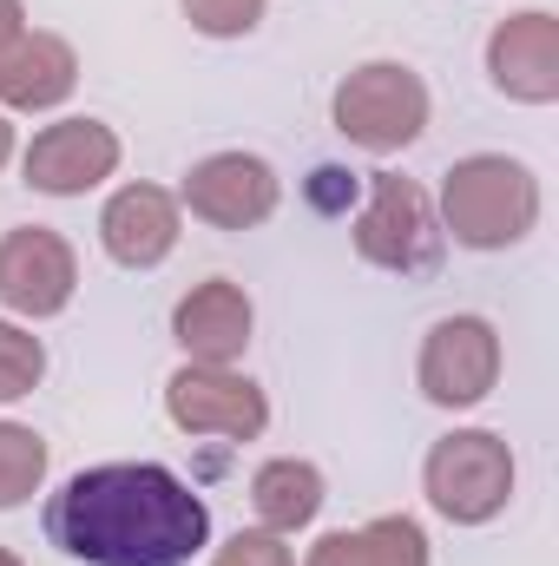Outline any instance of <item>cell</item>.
Masks as SVG:
<instances>
[{
    "label": "cell",
    "instance_id": "obj_1",
    "mask_svg": "<svg viewBox=\"0 0 559 566\" xmlns=\"http://www.w3.org/2000/svg\"><path fill=\"white\" fill-rule=\"evenodd\" d=\"M46 541L86 566H184L211 541V507L158 461H99L46 501Z\"/></svg>",
    "mask_w": 559,
    "mask_h": 566
},
{
    "label": "cell",
    "instance_id": "obj_2",
    "mask_svg": "<svg viewBox=\"0 0 559 566\" xmlns=\"http://www.w3.org/2000/svg\"><path fill=\"white\" fill-rule=\"evenodd\" d=\"M540 224V178L507 151H474L441 178V238L467 251H507Z\"/></svg>",
    "mask_w": 559,
    "mask_h": 566
},
{
    "label": "cell",
    "instance_id": "obj_3",
    "mask_svg": "<svg viewBox=\"0 0 559 566\" xmlns=\"http://www.w3.org/2000/svg\"><path fill=\"white\" fill-rule=\"evenodd\" d=\"M421 488H428V501H434L441 521L487 527L514 501V448L494 428H454V434H441L428 448Z\"/></svg>",
    "mask_w": 559,
    "mask_h": 566
},
{
    "label": "cell",
    "instance_id": "obj_4",
    "mask_svg": "<svg viewBox=\"0 0 559 566\" xmlns=\"http://www.w3.org/2000/svg\"><path fill=\"white\" fill-rule=\"evenodd\" d=\"M329 119L362 151H402V145H415L428 133V86L402 60H369L336 86Z\"/></svg>",
    "mask_w": 559,
    "mask_h": 566
},
{
    "label": "cell",
    "instance_id": "obj_5",
    "mask_svg": "<svg viewBox=\"0 0 559 566\" xmlns=\"http://www.w3.org/2000/svg\"><path fill=\"white\" fill-rule=\"evenodd\" d=\"M356 251H362V264L395 271V277H428L441 264V224H434V205L415 178L382 171L369 185V205L356 211Z\"/></svg>",
    "mask_w": 559,
    "mask_h": 566
},
{
    "label": "cell",
    "instance_id": "obj_6",
    "mask_svg": "<svg viewBox=\"0 0 559 566\" xmlns=\"http://www.w3.org/2000/svg\"><path fill=\"white\" fill-rule=\"evenodd\" d=\"M165 416L184 434H218V441H257L271 428V402L251 376L231 363H184L165 382Z\"/></svg>",
    "mask_w": 559,
    "mask_h": 566
},
{
    "label": "cell",
    "instance_id": "obj_7",
    "mask_svg": "<svg viewBox=\"0 0 559 566\" xmlns=\"http://www.w3.org/2000/svg\"><path fill=\"white\" fill-rule=\"evenodd\" d=\"M415 382L434 409H474L500 382V336L487 316H441L421 343Z\"/></svg>",
    "mask_w": 559,
    "mask_h": 566
},
{
    "label": "cell",
    "instance_id": "obj_8",
    "mask_svg": "<svg viewBox=\"0 0 559 566\" xmlns=\"http://www.w3.org/2000/svg\"><path fill=\"white\" fill-rule=\"evenodd\" d=\"M80 290V258L60 231L46 224H20L0 238V303L13 316H60Z\"/></svg>",
    "mask_w": 559,
    "mask_h": 566
},
{
    "label": "cell",
    "instance_id": "obj_9",
    "mask_svg": "<svg viewBox=\"0 0 559 566\" xmlns=\"http://www.w3.org/2000/svg\"><path fill=\"white\" fill-rule=\"evenodd\" d=\"M277 198H283L277 171H271V158H257V151H211V158H198L191 178H184L191 218H204V224H218V231H257V224L277 211Z\"/></svg>",
    "mask_w": 559,
    "mask_h": 566
},
{
    "label": "cell",
    "instance_id": "obj_10",
    "mask_svg": "<svg viewBox=\"0 0 559 566\" xmlns=\"http://www.w3.org/2000/svg\"><path fill=\"white\" fill-rule=\"evenodd\" d=\"M20 171L46 198H86L93 185H106L119 171V133L99 126V119H60L27 145Z\"/></svg>",
    "mask_w": 559,
    "mask_h": 566
},
{
    "label": "cell",
    "instance_id": "obj_11",
    "mask_svg": "<svg viewBox=\"0 0 559 566\" xmlns=\"http://www.w3.org/2000/svg\"><path fill=\"white\" fill-rule=\"evenodd\" d=\"M487 80L520 106L559 99V20L553 13H514L487 33Z\"/></svg>",
    "mask_w": 559,
    "mask_h": 566
},
{
    "label": "cell",
    "instance_id": "obj_12",
    "mask_svg": "<svg viewBox=\"0 0 559 566\" xmlns=\"http://www.w3.org/2000/svg\"><path fill=\"white\" fill-rule=\"evenodd\" d=\"M178 198L165 191V185H126V191H113V205L99 211V244H106V258L113 264H126V271H151V264H165L171 251H178Z\"/></svg>",
    "mask_w": 559,
    "mask_h": 566
},
{
    "label": "cell",
    "instance_id": "obj_13",
    "mask_svg": "<svg viewBox=\"0 0 559 566\" xmlns=\"http://www.w3.org/2000/svg\"><path fill=\"white\" fill-rule=\"evenodd\" d=\"M251 323H257L251 296L224 277L184 290L178 310H171V336H178V349H184L191 363H238V356L251 349Z\"/></svg>",
    "mask_w": 559,
    "mask_h": 566
},
{
    "label": "cell",
    "instance_id": "obj_14",
    "mask_svg": "<svg viewBox=\"0 0 559 566\" xmlns=\"http://www.w3.org/2000/svg\"><path fill=\"white\" fill-rule=\"evenodd\" d=\"M73 86H80V53H73L60 33L27 27V33L13 40V53L0 60V106L46 113V106H60Z\"/></svg>",
    "mask_w": 559,
    "mask_h": 566
},
{
    "label": "cell",
    "instance_id": "obj_15",
    "mask_svg": "<svg viewBox=\"0 0 559 566\" xmlns=\"http://www.w3.org/2000/svg\"><path fill=\"white\" fill-rule=\"evenodd\" d=\"M251 507H257V527L271 534H296L323 514V474L316 461H296V454H277L251 474Z\"/></svg>",
    "mask_w": 559,
    "mask_h": 566
},
{
    "label": "cell",
    "instance_id": "obj_16",
    "mask_svg": "<svg viewBox=\"0 0 559 566\" xmlns=\"http://www.w3.org/2000/svg\"><path fill=\"white\" fill-rule=\"evenodd\" d=\"M46 481V441L20 422H0V514L33 501Z\"/></svg>",
    "mask_w": 559,
    "mask_h": 566
},
{
    "label": "cell",
    "instance_id": "obj_17",
    "mask_svg": "<svg viewBox=\"0 0 559 566\" xmlns=\"http://www.w3.org/2000/svg\"><path fill=\"white\" fill-rule=\"evenodd\" d=\"M40 376H46V349H40V336H27L20 323H0V402L33 396Z\"/></svg>",
    "mask_w": 559,
    "mask_h": 566
},
{
    "label": "cell",
    "instance_id": "obj_18",
    "mask_svg": "<svg viewBox=\"0 0 559 566\" xmlns=\"http://www.w3.org/2000/svg\"><path fill=\"white\" fill-rule=\"evenodd\" d=\"M376 566H428V534L409 514H376L369 527H356Z\"/></svg>",
    "mask_w": 559,
    "mask_h": 566
},
{
    "label": "cell",
    "instance_id": "obj_19",
    "mask_svg": "<svg viewBox=\"0 0 559 566\" xmlns=\"http://www.w3.org/2000/svg\"><path fill=\"white\" fill-rule=\"evenodd\" d=\"M271 0H184V20L211 40H244L257 20H264Z\"/></svg>",
    "mask_w": 559,
    "mask_h": 566
},
{
    "label": "cell",
    "instance_id": "obj_20",
    "mask_svg": "<svg viewBox=\"0 0 559 566\" xmlns=\"http://www.w3.org/2000/svg\"><path fill=\"white\" fill-rule=\"evenodd\" d=\"M211 566H296V554L283 547V534L251 527V534H231V541L218 547V560H211Z\"/></svg>",
    "mask_w": 559,
    "mask_h": 566
},
{
    "label": "cell",
    "instance_id": "obj_21",
    "mask_svg": "<svg viewBox=\"0 0 559 566\" xmlns=\"http://www.w3.org/2000/svg\"><path fill=\"white\" fill-rule=\"evenodd\" d=\"M303 566H376V560H369L362 534H323V541L309 547V560H303Z\"/></svg>",
    "mask_w": 559,
    "mask_h": 566
},
{
    "label": "cell",
    "instance_id": "obj_22",
    "mask_svg": "<svg viewBox=\"0 0 559 566\" xmlns=\"http://www.w3.org/2000/svg\"><path fill=\"white\" fill-rule=\"evenodd\" d=\"M20 33H27V7H20V0H0V60L13 53Z\"/></svg>",
    "mask_w": 559,
    "mask_h": 566
},
{
    "label": "cell",
    "instance_id": "obj_23",
    "mask_svg": "<svg viewBox=\"0 0 559 566\" xmlns=\"http://www.w3.org/2000/svg\"><path fill=\"white\" fill-rule=\"evenodd\" d=\"M7 158H13V126L0 119V165H7Z\"/></svg>",
    "mask_w": 559,
    "mask_h": 566
},
{
    "label": "cell",
    "instance_id": "obj_24",
    "mask_svg": "<svg viewBox=\"0 0 559 566\" xmlns=\"http://www.w3.org/2000/svg\"><path fill=\"white\" fill-rule=\"evenodd\" d=\"M0 566H20V554H7V547H0Z\"/></svg>",
    "mask_w": 559,
    "mask_h": 566
}]
</instances>
